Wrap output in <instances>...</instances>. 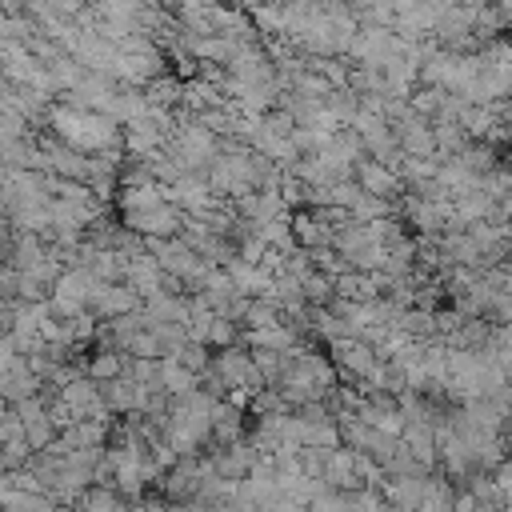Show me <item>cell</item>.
Returning a JSON list of instances; mask_svg holds the SVG:
<instances>
[{"instance_id":"obj_1","label":"cell","mask_w":512,"mask_h":512,"mask_svg":"<svg viewBox=\"0 0 512 512\" xmlns=\"http://www.w3.org/2000/svg\"><path fill=\"white\" fill-rule=\"evenodd\" d=\"M60 140L72 148V152H100V148H112L116 144V120L104 116V112H84V108H60L52 116Z\"/></svg>"},{"instance_id":"obj_2","label":"cell","mask_w":512,"mask_h":512,"mask_svg":"<svg viewBox=\"0 0 512 512\" xmlns=\"http://www.w3.org/2000/svg\"><path fill=\"white\" fill-rule=\"evenodd\" d=\"M100 292V280L88 272V268H72L56 280V292H52V308L64 312V316H76L84 304H92Z\"/></svg>"},{"instance_id":"obj_3","label":"cell","mask_w":512,"mask_h":512,"mask_svg":"<svg viewBox=\"0 0 512 512\" xmlns=\"http://www.w3.org/2000/svg\"><path fill=\"white\" fill-rule=\"evenodd\" d=\"M120 204H124L128 216H136V212H156V208L168 204V188L156 184V180H132V184L120 192Z\"/></svg>"},{"instance_id":"obj_4","label":"cell","mask_w":512,"mask_h":512,"mask_svg":"<svg viewBox=\"0 0 512 512\" xmlns=\"http://www.w3.org/2000/svg\"><path fill=\"white\" fill-rule=\"evenodd\" d=\"M424 488H428V476H392L384 488V500L392 512H420Z\"/></svg>"},{"instance_id":"obj_5","label":"cell","mask_w":512,"mask_h":512,"mask_svg":"<svg viewBox=\"0 0 512 512\" xmlns=\"http://www.w3.org/2000/svg\"><path fill=\"white\" fill-rule=\"evenodd\" d=\"M356 188L360 192H368V196H376V200H384V196H396L400 192V176L392 172V168H384V164H376V160H360L356 164Z\"/></svg>"},{"instance_id":"obj_6","label":"cell","mask_w":512,"mask_h":512,"mask_svg":"<svg viewBox=\"0 0 512 512\" xmlns=\"http://www.w3.org/2000/svg\"><path fill=\"white\" fill-rule=\"evenodd\" d=\"M128 224L136 228V232H144V236H160V240H172L176 232H180V212L172 208V204H164V208H156V212H136V216H128Z\"/></svg>"},{"instance_id":"obj_7","label":"cell","mask_w":512,"mask_h":512,"mask_svg":"<svg viewBox=\"0 0 512 512\" xmlns=\"http://www.w3.org/2000/svg\"><path fill=\"white\" fill-rule=\"evenodd\" d=\"M96 312L100 316H132V308H136V288L132 284H100V292H96Z\"/></svg>"},{"instance_id":"obj_8","label":"cell","mask_w":512,"mask_h":512,"mask_svg":"<svg viewBox=\"0 0 512 512\" xmlns=\"http://www.w3.org/2000/svg\"><path fill=\"white\" fill-rule=\"evenodd\" d=\"M228 280H232L236 292H256L260 300H264L268 288H272V276H268L260 264H248V260H232V264H228Z\"/></svg>"},{"instance_id":"obj_9","label":"cell","mask_w":512,"mask_h":512,"mask_svg":"<svg viewBox=\"0 0 512 512\" xmlns=\"http://www.w3.org/2000/svg\"><path fill=\"white\" fill-rule=\"evenodd\" d=\"M336 360H340V368L352 372V376H372V368L380 364V360H376V348H368L364 340H344V344H336Z\"/></svg>"},{"instance_id":"obj_10","label":"cell","mask_w":512,"mask_h":512,"mask_svg":"<svg viewBox=\"0 0 512 512\" xmlns=\"http://www.w3.org/2000/svg\"><path fill=\"white\" fill-rule=\"evenodd\" d=\"M356 452L352 448H336L332 456H328V464H324V484H332L336 492H348V488H356Z\"/></svg>"},{"instance_id":"obj_11","label":"cell","mask_w":512,"mask_h":512,"mask_svg":"<svg viewBox=\"0 0 512 512\" xmlns=\"http://www.w3.org/2000/svg\"><path fill=\"white\" fill-rule=\"evenodd\" d=\"M160 392H172V396L180 400V396L196 392V376H192L184 364H176V360L168 356V360H160Z\"/></svg>"},{"instance_id":"obj_12","label":"cell","mask_w":512,"mask_h":512,"mask_svg":"<svg viewBox=\"0 0 512 512\" xmlns=\"http://www.w3.org/2000/svg\"><path fill=\"white\" fill-rule=\"evenodd\" d=\"M88 372H92L96 384H112V380H120V376L128 372V364H124L120 352H96L92 364H88Z\"/></svg>"},{"instance_id":"obj_13","label":"cell","mask_w":512,"mask_h":512,"mask_svg":"<svg viewBox=\"0 0 512 512\" xmlns=\"http://www.w3.org/2000/svg\"><path fill=\"white\" fill-rule=\"evenodd\" d=\"M452 500H456L452 484H448V480H436V476H428V488H424L420 512H452Z\"/></svg>"},{"instance_id":"obj_14","label":"cell","mask_w":512,"mask_h":512,"mask_svg":"<svg viewBox=\"0 0 512 512\" xmlns=\"http://www.w3.org/2000/svg\"><path fill=\"white\" fill-rule=\"evenodd\" d=\"M252 344H256L260 352H280V356H288V348H292V328H280V324L260 328V332H252Z\"/></svg>"},{"instance_id":"obj_15","label":"cell","mask_w":512,"mask_h":512,"mask_svg":"<svg viewBox=\"0 0 512 512\" xmlns=\"http://www.w3.org/2000/svg\"><path fill=\"white\" fill-rule=\"evenodd\" d=\"M76 512H120V504H116V496L108 488H92V492H84L76 500Z\"/></svg>"},{"instance_id":"obj_16","label":"cell","mask_w":512,"mask_h":512,"mask_svg":"<svg viewBox=\"0 0 512 512\" xmlns=\"http://www.w3.org/2000/svg\"><path fill=\"white\" fill-rule=\"evenodd\" d=\"M244 320H248L252 332L272 328V324H276V304H272V300H252V304L244 308Z\"/></svg>"},{"instance_id":"obj_17","label":"cell","mask_w":512,"mask_h":512,"mask_svg":"<svg viewBox=\"0 0 512 512\" xmlns=\"http://www.w3.org/2000/svg\"><path fill=\"white\" fill-rule=\"evenodd\" d=\"M300 292H304V300H332V276L308 272V276L300 280Z\"/></svg>"},{"instance_id":"obj_18","label":"cell","mask_w":512,"mask_h":512,"mask_svg":"<svg viewBox=\"0 0 512 512\" xmlns=\"http://www.w3.org/2000/svg\"><path fill=\"white\" fill-rule=\"evenodd\" d=\"M172 360H176V364H184V368H188L192 376L208 368V356H204V344H192V340H188V344H184V348H180V352H176Z\"/></svg>"},{"instance_id":"obj_19","label":"cell","mask_w":512,"mask_h":512,"mask_svg":"<svg viewBox=\"0 0 512 512\" xmlns=\"http://www.w3.org/2000/svg\"><path fill=\"white\" fill-rule=\"evenodd\" d=\"M312 512H352V496L348 492H324L320 500H312Z\"/></svg>"},{"instance_id":"obj_20","label":"cell","mask_w":512,"mask_h":512,"mask_svg":"<svg viewBox=\"0 0 512 512\" xmlns=\"http://www.w3.org/2000/svg\"><path fill=\"white\" fill-rule=\"evenodd\" d=\"M232 336H236L232 324H228L224 316H216V320L208 324V332H204V344H220V348H224V344H232Z\"/></svg>"},{"instance_id":"obj_21","label":"cell","mask_w":512,"mask_h":512,"mask_svg":"<svg viewBox=\"0 0 512 512\" xmlns=\"http://www.w3.org/2000/svg\"><path fill=\"white\" fill-rule=\"evenodd\" d=\"M500 216H504V224H512V192L500 200Z\"/></svg>"},{"instance_id":"obj_22","label":"cell","mask_w":512,"mask_h":512,"mask_svg":"<svg viewBox=\"0 0 512 512\" xmlns=\"http://www.w3.org/2000/svg\"><path fill=\"white\" fill-rule=\"evenodd\" d=\"M508 148H512V136H508Z\"/></svg>"}]
</instances>
